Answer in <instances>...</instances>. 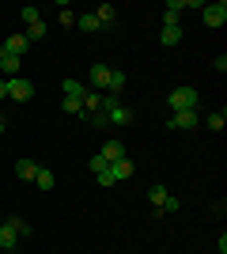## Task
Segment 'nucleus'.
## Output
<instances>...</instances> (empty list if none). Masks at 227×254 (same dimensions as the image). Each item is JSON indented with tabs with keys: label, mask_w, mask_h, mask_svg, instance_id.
Instances as JSON below:
<instances>
[{
	"label": "nucleus",
	"mask_w": 227,
	"mask_h": 254,
	"mask_svg": "<svg viewBox=\"0 0 227 254\" xmlns=\"http://www.w3.org/2000/svg\"><path fill=\"white\" fill-rule=\"evenodd\" d=\"M61 27H76V15H72V11H68V8L61 11Z\"/></svg>",
	"instance_id": "nucleus-27"
},
{
	"label": "nucleus",
	"mask_w": 227,
	"mask_h": 254,
	"mask_svg": "<svg viewBox=\"0 0 227 254\" xmlns=\"http://www.w3.org/2000/svg\"><path fill=\"white\" fill-rule=\"evenodd\" d=\"M8 224L15 228V235H19V239H23V235H31V224L23 220V216H8Z\"/></svg>",
	"instance_id": "nucleus-24"
},
{
	"label": "nucleus",
	"mask_w": 227,
	"mask_h": 254,
	"mask_svg": "<svg viewBox=\"0 0 227 254\" xmlns=\"http://www.w3.org/2000/svg\"><path fill=\"white\" fill-rule=\"evenodd\" d=\"M0 50H4V53H11V57H19V61H23V53L31 50V42H27L23 34H8V42L0 46Z\"/></svg>",
	"instance_id": "nucleus-7"
},
{
	"label": "nucleus",
	"mask_w": 227,
	"mask_h": 254,
	"mask_svg": "<svg viewBox=\"0 0 227 254\" xmlns=\"http://www.w3.org/2000/svg\"><path fill=\"white\" fill-rule=\"evenodd\" d=\"M159 42L163 46H178V42H182V27H163V31H159Z\"/></svg>",
	"instance_id": "nucleus-17"
},
{
	"label": "nucleus",
	"mask_w": 227,
	"mask_h": 254,
	"mask_svg": "<svg viewBox=\"0 0 227 254\" xmlns=\"http://www.w3.org/2000/svg\"><path fill=\"white\" fill-rule=\"evenodd\" d=\"M201 11H205V27H224L227 23V4L224 0H220V4H205Z\"/></svg>",
	"instance_id": "nucleus-5"
},
{
	"label": "nucleus",
	"mask_w": 227,
	"mask_h": 254,
	"mask_svg": "<svg viewBox=\"0 0 227 254\" xmlns=\"http://www.w3.org/2000/svg\"><path fill=\"white\" fill-rule=\"evenodd\" d=\"M125 84H129V76L114 68V72H110V87H106V91H110V95H121V91H125Z\"/></svg>",
	"instance_id": "nucleus-16"
},
{
	"label": "nucleus",
	"mask_w": 227,
	"mask_h": 254,
	"mask_svg": "<svg viewBox=\"0 0 227 254\" xmlns=\"http://www.w3.org/2000/svg\"><path fill=\"white\" fill-rule=\"evenodd\" d=\"M61 91H65V99H84V91H87V87L80 84V80H72V76H68L65 84H61Z\"/></svg>",
	"instance_id": "nucleus-14"
},
{
	"label": "nucleus",
	"mask_w": 227,
	"mask_h": 254,
	"mask_svg": "<svg viewBox=\"0 0 227 254\" xmlns=\"http://www.w3.org/2000/svg\"><path fill=\"white\" fill-rule=\"evenodd\" d=\"M0 99H8V80H0Z\"/></svg>",
	"instance_id": "nucleus-28"
},
{
	"label": "nucleus",
	"mask_w": 227,
	"mask_h": 254,
	"mask_svg": "<svg viewBox=\"0 0 227 254\" xmlns=\"http://www.w3.org/2000/svg\"><path fill=\"white\" fill-rule=\"evenodd\" d=\"M178 209H182V201H178L174 193H167V197H163V205H159V212H163V216H167V212H178Z\"/></svg>",
	"instance_id": "nucleus-23"
},
{
	"label": "nucleus",
	"mask_w": 227,
	"mask_h": 254,
	"mask_svg": "<svg viewBox=\"0 0 227 254\" xmlns=\"http://www.w3.org/2000/svg\"><path fill=\"white\" fill-rule=\"evenodd\" d=\"M76 27H80V31H102V23L95 19V11H84V15H76Z\"/></svg>",
	"instance_id": "nucleus-15"
},
{
	"label": "nucleus",
	"mask_w": 227,
	"mask_h": 254,
	"mask_svg": "<svg viewBox=\"0 0 227 254\" xmlns=\"http://www.w3.org/2000/svg\"><path fill=\"white\" fill-rule=\"evenodd\" d=\"M133 171H136V163H133L129 156H121V159H114V163H110V175H114V182L133 179Z\"/></svg>",
	"instance_id": "nucleus-6"
},
{
	"label": "nucleus",
	"mask_w": 227,
	"mask_h": 254,
	"mask_svg": "<svg viewBox=\"0 0 227 254\" xmlns=\"http://www.w3.org/2000/svg\"><path fill=\"white\" fill-rule=\"evenodd\" d=\"M80 103H84L87 114H98V110H102V95H98V91H91V87L84 91V99H80Z\"/></svg>",
	"instance_id": "nucleus-11"
},
{
	"label": "nucleus",
	"mask_w": 227,
	"mask_h": 254,
	"mask_svg": "<svg viewBox=\"0 0 227 254\" xmlns=\"http://www.w3.org/2000/svg\"><path fill=\"white\" fill-rule=\"evenodd\" d=\"M205 126H208V129H216V133H220V129L227 126V114H224V110H216V114H208V118H205Z\"/></svg>",
	"instance_id": "nucleus-21"
},
{
	"label": "nucleus",
	"mask_w": 227,
	"mask_h": 254,
	"mask_svg": "<svg viewBox=\"0 0 227 254\" xmlns=\"http://www.w3.org/2000/svg\"><path fill=\"white\" fill-rule=\"evenodd\" d=\"M34 186H38V190H53V186H57V175H53V171H45V167H38Z\"/></svg>",
	"instance_id": "nucleus-13"
},
{
	"label": "nucleus",
	"mask_w": 227,
	"mask_h": 254,
	"mask_svg": "<svg viewBox=\"0 0 227 254\" xmlns=\"http://www.w3.org/2000/svg\"><path fill=\"white\" fill-rule=\"evenodd\" d=\"M98 156L106 159V163H114V159H121V156H129V152H125V144H121L118 137H110L106 144H102V148H98Z\"/></svg>",
	"instance_id": "nucleus-8"
},
{
	"label": "nucleus",
	"mask_w": 227,
	"mask_h": 254,
	"mask_svg": "<svg viewBox=\"0 0 227 254\" xmlns=\"http://www.w3.org/2000/svg\"><path fill=\"white\" fill-rule=\"evenodd\" d=\"M61 110H65V114H72V118H80V114H84V103H80V99H65V103H61Z\"/></svg>",
	"instance_id": "nucleus-22"
},
{
	"label": "nucleus",
	"mask_w": 227,
	"mask_h": 254,
	"mask_svg": "<svg viewBox=\"0 0 227 254\" xmlns=\"http://www.w3.org/2000/svg\"><path fill=\"white\" fill-rule=\"evenodd\" d=\"M197 126H201V114H197V110H178V114H171V129H189V133H193Z\"/></svg>",
	"instance_id": "nucleus-4"
},
{
	"label": "nucleus",
	"mask_w": 227,
	"mask_h": 254,
	"mask_svg": "<svg viewBox=\"0 0 227 254\" xmlns=\"http://www.w3.org/2000/svg\"><path fill=\"white\" fill-rule=\"evenodd\" d=\"M0 133H8V122H4V114H0Z\"/></svg>",
	"instance_id": "nucleus-29"
},
{
	"label": "nucleus",
	"mask_w": 227,
	"mask_h": 254,
	"mask_svg": "<svg viewBox=\"0 0 227 254\" xmlns=\"http://www.w3.org/2000/svg\"><path fill=\"white\" fill-rule=\"evenodd\" d=\"M95 19H98V23H102V27H110V23L118 19V8H114V4H102V8H98V11H95Z\"/></svg>",
	"instance_id": "nucleus-18"
},
{
	"label": "nucleus",
	"mask_w": 227,
	"mask_h": 254,
	"mask_svg": "<svg viewBox=\"0 0 227 254\" xmlns=\"http://www.w3.org/2000/svg\"><path fill=\"white\" fill-rule=\"evenodd\" d=\"M106 167H110V163H106V159H102V156L95 152V156H91V171H95V175H102Z\"/></svg>",
	"instance_id": "nucleus-26"
},
{
	"label": "nucleus",
	"mask_w": 227,
	"mask_h": 254,
	"mask_svg": "<svg viewBox=\"0 0 227 254\" xmlns=\"http://www.w3.org/2000/svg\"><path fill=\"white\" fill-rule=\"evenodd\" d=\"M110 72H114V68H110V64H91V91H98V95H102V91H106L110 87Z\"/></svg>",
	"instance_id": "nucleus-3"
},
{
	"label": "nucleus",
	"mask_w": 227,
	"mask_h": 254,
	"mask_svg": "<svg viewBox=\"0 0 227 254\" xmlns=\"http://www.w3.org/2000/svg\"><path fill=\"white\" fill-rule=\"evenodd\" d=\"M167 193H171V190H167V186H159V182H155V186H151V190H148V201L155 205V209H159V205H163V197H167Z\"/></svg>",
	"instance_id": "nucleus-20"
},
{
	"label": "nucleus",
	"mask_w": 227,
	"mask_h": 254,
	"mask_svg": "<svg viewBox=\"0 0 227 254\" xmlns=\"http://www.w3.org/2000/svg\"><path fill=\"white\" fill-rule=\"evenodd\" d=\"M19 15H23V23H27V27H31V23H38V19H42V15H38V8H23Z\"/></svg>",
	"instance_id": "nucleus-25"
},
{
	"label": "nucleus",
	"mask_w": 227,
	"mask_h": 254,
	"mask_svg": "<svg viewBox=\"0 0 227 254\" xmlns=\"http://www.w3.org/2000/svg\"><path fill=\"white\" fill-rule=\"evenodd\" d=\"M31 95H34V84L27 80V76H11V80H8V99H15V103H27Z\"/></svg>",
	"instance_id": "nucleus-2"
},
{
	"label": "nucleus",
	"mask_w": 227,
	"mask_h": 254,
	"mask_svg": "<svg viewBox=\"0 0 227 254\" xmlns=\"http://www.w3.org/2000/svg\"><path fill=\"white\" fill-rule=\"evenodd\" d=\"M19 57H11V53H4V50H0V72H8V80H11V76H19Z\"/></svg>",
	"instance_id": "nucleus-9"
},
{
	"label": "nucleus",
	"mask_w": 227,
	"mask_h": 254,
	"mask_svg": "<svg viewBox=\"0 0 227 254\" xmlns=\"http://www.w3.org/2000/svg\"><path fill=\"white\" fill-rule=\"evenodd\" d=\"M15 175H19L23 182H34V175H38V163H34V159H19V163H15Z\"/></svg>",
	"instance_id": "nucleus-10"
},
{
	"label": "nucleus",
	"mask_w": 227,
	"mask_h": 254,
	"mask_svg": "<svg viewBox=\"0 0 227 254\" xmlns=\"http://www.w3.org/2000/svg\"><path fill=\"white\" fill-rule=\"evenodd\" d=\"M15 243H19V235H15V228H11V224H0V251H11Z\"/></svg>",
	"instance_id": "nucleus-12"
},
{
	"label": "nucleus",
	"mask_w": 227,
	"mask_h": 254,
	"mask_svg": "<svg viewBox=\"0 0 227 254\" xmlns=\"http://www.w3.org/2000/svg\"><path fill=\"white\" fill-rule=\"evenodd\" d=\"M167 103H171V110L178 114V110H197V103H201V95H197V87H189V84H178L167 95Z\"/></svg>",
	"instance_id": "nucleus-1"
},
{
	"label": "nucleus",
	"mask_w": 227,
	"mask_h": 254,
	"mask_svg": "<svg viewBox=\"0 0 227 254\" xmlns=\"http://www.w3.org/2000/svg\"><path fill=\"white\" fill-rule=\"evenodd\" d=\"M45 34V23L38 19V23H31V27H27V31H23V38H27V42H38V38H42Z\"/></svg>",
	"instance_id": "nucleus-19"
}]
</instances>
